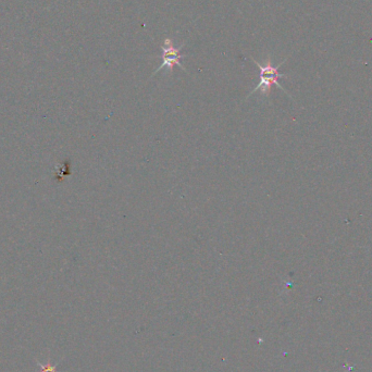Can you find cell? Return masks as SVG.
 <instances>
[{"mask_svg":"<svg viewBox=\"0 0 372 372\" xmlns=\"http://www.w3.org/2000/svg\"><path fill=\"white\" fill-rule=\"evenodd\" d=\"M252 60L255 63V65H256L260 69V82H259V84L257 85V86L252 90L251 94H249L247 97L251 96V95H253L254 93H256L257 90H261L262 95H265V96H269L273 85H276V86H278L279 88L284 90V88L282 86H281L280 83H279V79L280 78L285 77L284 74L279 72V68L281 66H282L283 62L280 63L279 66L274 67L270 59L267 60V63H265L264 66L260 65L259 62H257L256 60H254L253 58H252ZM284 92H286V90H284Z\"/></svg>","mask_w":372,"mask_h":372,"instance_id":"cell-1","label":"cell"},{"mask_svg":"<svg viewBox=\"0 0 372 372\" xmlns=\"http://www.w3.org/2000/svg\"><path fill=\"white\" fill-rule=\"evenodd\" d=\"M183 46L184 45H181L180 47H178V48H175V47H173L171 39H170V38L164 39L163 45L161 46L162 63L160 66H159L157 70L153 72V75L157 74L160 70H162L163 68H168V70L170 72H172L174 66H179L181 69H182V70L186 71V69L182 65H181V62H180V60L182 59L183 57H185L184 55H182L180 52L181 49L183 48Z\"/></svg>","mask_w":372,"mask_h":372,"instance_id":"cell-2","label":"cell"},{"mask_svg":"<svg viewBox=\"0 0 372 372\" xmlns=\"http://www.w3.org/2000/svg\"><path fill=\"white\" fill-rule=\"evenodd\" d=\"M37 365L40 368L39 372H59L58 371V366L57 365H52L50 358L47 359V363H40V361L36 360Z\"/></svg>","mask_w":372,"mask_h":372,"instance_id":"cell-3","label":"cell"}]
</instances>
